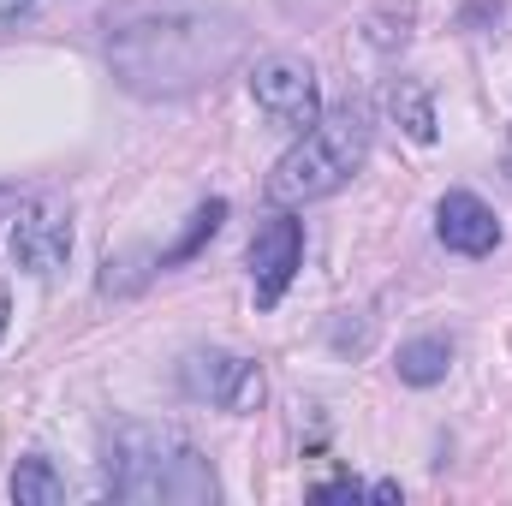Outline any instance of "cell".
I'll return each instance as SVG.
<instances>
[{
	"label": "cell",
	"instance_id": "obj_1",
	"mask_svg": "<svg viewBox=\"0 0 512 506\" xmlns=\"http://www.w3.org/2000/svg\"><path fill=\"white\" fill-rule=\"evenodd\" d=\"M239 48H245V30L221 12H167L108 36L114 78L131 96H185L215 72H227Z\"/></svg>",
	"mask_w": 512,
	"mask_h": 506
},
{
	"label": "cell",
	"instance_id": "obj_2",
	"mask_svg": "<svg viewBox=\"0 0 512 506\" xmlns=\"http://www.w3.org/2000/svg\"><path fill=\"white\" fill-rule=\"evenodd\" d=\"M102 483H108V495L137 506L221 501V483H215V465L203 459V447L167 423H137V417H120L102 429Z\"/></svg>",
	"mask_w": 512,
	"mask_h": 506
},
{
	"label": "cell",
	"instance_id": "obj_3",
	"mask_svg": "<svg viewBox=\"0 0 512 506\" xmlns=\"http://www.w3.org/2000/svg\"><path fill=\"white\" fill-rule=\"evenodd\" d=\"M370 137H376V108H370L364 96L340 102L334 114H322L316 126L274 161V173L262 179V197H268L274 209H304V203L334 197V191L364 167Z\"/></svg>",
	"mask_w": 512,
	"mask_h": 506
},
{
	"label": "cell",
	"instance_id": "obj_4",
	"mask_svg": "<svg viewBox=\"0 0 512 506\" xmlns=\"http://www.w3.org/2000/svg\"><path fill=\"white\" fill-rule=\"evenodd\" d=\"M179 393L197 399V405L251 417L256 405H262V370H256L251 358L227 352V346H191L179 358Z\"/></svg>",
	"mask_w": 512,
	"mask_h": 506
},
{
	"label": "cell",
	"instance_id": "obj_5",
	"mask_svg": "<svg viewBox=\"0 0 512 506\" xmlns=\"http://www.w3.org/2000/svg\"><path fill=\"white\" fill-rule=\"evenodd\" d=\"M251 96H256V108H262L268 120H280V126H292V131H310L316 120H322L316 72H310L304 54H268V60H256Z\"/></svg>",
	"mask_w": 512,
	"mask_h": 506
},
{
	"label": "cell",
	"instance_id": "obj_6",
	"mask_svg": "<svg viewBox=\"0 0 512 506\" xmlns=\"http://www.w3.org/2000/svg\"><path fill=\"white\" fill-rule=\"evenodd\" d=\"M72 256V209L54 197H30L12 209V262L36 280H48L54 268H66Z\"/></svg>",
	"mask_w": 512,
	"mask_h": 506
},
{
	"label": "cell",
	"instance_id": "obj_7",
	"mask_svg": "<svg viewBox=\"0 0 512 506\" xmlns=\"http://www.w3.org/2000/svg\"><path fill=\"white\" fill-rule=\"evenodd\" d=\"M298 262H304V227H298L286 209H274L251 239V286H256V304H262V310H274V304L286 298Z\"/></svg>",
	"mask_w": 512,
	"mask_h": 506
},
{
	"label": "cell",
	"instance_id": "obj_8",
	"mask_svg": "<svg viewBox=\"0 0 512 506\" xmlns=\"http://www.w3.org/2000/svg\"><path fill=\"white\" fill-rule=\"evenodd\" d=\"M435 233H441L447 251H459V256L501 251V221H495V209L477 191H447L435 203Z\"/></svg>",
	"mask_w": 512,
	"mask_h": 506
},
{
	"label": "cell",
	"instance_id": "obj_9",
	"mask_svg": "<svg viewBox=\"0 0 512 506\" xmlns=\"http://www.w3.org/2000/svg\"><path fill=\"white\" fill-rule=\"evenodd\" d=\"M393 370H399L405 387H435V381H447V370H453V340L447 334H417V340L399 346Z\"/></svg>",
	"mask_w": 512,
	"mask_h": 506
},
{
	"label": "cell",
	"instance_id": "obj_10",
	"mask_svg": "<svg viewBox=\"0 0 512 506\" xmlns=\"http://www.w3.org/2000/svg\"><path fill=\"white\" fill-rule=\"evenodd\" d=\"M6 495L18 506H60L66 501V477L42 459V453H30V459H18V471H12V483H6Z\"/></svg>",
	"mask_w": 512,
	"mask_h": 506
},
{
	"label": "cell",
	"instance_id": "obj_11",
	"mask_svg": "<svg viewBox=\"0 0 512 506\" xmlns=\"http://www.w3.org/2000/svg\"><path fill=\"white\" fill-rule=\"evenodd\" d=\"M393 120L405 126L411 143H435V102H429V90L417 78H399L393 84Z\"/></svg>",
	"mask_w": 512,
	"mask_h": 506
},
{
	"label": "cell",
	"instance_id": "obj_12",
	"mask_svg": "<svg viewBox=\"0 0 512 506\" xmlns=\"http://www.w3.org/2000/svg\"><path fill=\"white\" fill-rule=\"evenodd\" d=\"M221 221H227V197H209L197 215H191V227H185V239L173 245V251H161L155 256V268H173V262H191V256L203 251L215 233H221Z\"/></svg>",
	"mask_w": 512,
	"mask_h": 506
},
{
	"label": "cell",
	"instance_id": "obj_13",
	"mask_svg": "<svg viewBox=\"0 0 512 506\" xmlns=\"http://www.w3.org/2000/svg\"><path fill=\"white\" fill-rule=\"evenodd\" d=\"M310 495H316V501H364L370 489L352 483V477H340V483H322V489H310Z\"/></svg>",
	"mask_w": 512,
	"mask_h": 506
},
{
	"label": "cell",
	"instance_id": "obj_14",
	"mask_svg": "<svg viewBox=\"0 0 512 506\" xmlns=\"http://www.w3.org/2000/svg\"><path fill=\"white\" fill-rule=\"evenodd\" d=\"M483 18H501V0H471V6L459 12V30H477Z\"/></svg>",
	"mask_w": 512,
	"mask_h": 506
},
{
	"label": "cell",
	"instance_id": "obj_15",
	"mask_svg": "<svg viewBox=\"0 0 512 506\" xmlns=\"http://www.w3.org/2000/svg\"><path fill=\"white\" fill-rule=\"evenodd\" d=\"M30 6H36V0H0V30H12L18 18H30Z\"/></svg>",
	"mask_w": 512,
	"mask_h": 506
},
{
	"label": "cell",
	"instance_id": "obj_16",
	"mask_svg": "<svg viewBox=\"0 0 512 506\" xmlns=\"http://www.w3.org/2000/svg\"><path fill=\"white\" fill-rule=\"evenodd\" d=\"M370 501H399V483H370Z\"/></svg>",
	"mask_w": 512,
	"mask_h": 506
},
{
	"label": "cell",
	"instance_id": "obj_17",
	"mask_svg": "<svg viewBox=\"0 0 512 506\" xmlns=\"http://www.w3.org/2000/svg\"><path fill=\"white\" fill-rule=\"evenodd\" d=\"M6 322H12V292L0 286V340H6Z\"/></svg>",
	"mask_w": 512,
	"mask_h": 506
},
{
	"label": "cell",
	"instance_id": "obj_18",
	"mask_svg": "<svg viewBox=\"0 0 512 506\" xmlns=\"http://www.w3.org/2000/svg\"><path fill=\"white\" fill-rule=\"evenodd\" d=\"M12 209H18V197H12V191H0V215H12Z\"/></svg>",
	"mask_w": 512,
	"mask_h": 506
}]
</instances>
